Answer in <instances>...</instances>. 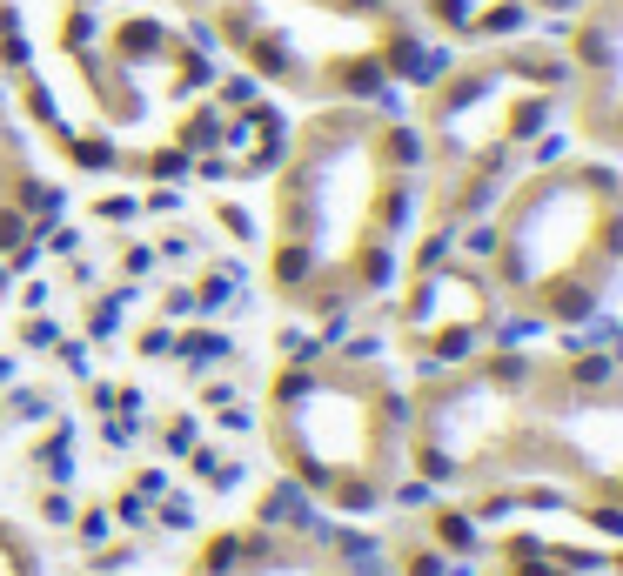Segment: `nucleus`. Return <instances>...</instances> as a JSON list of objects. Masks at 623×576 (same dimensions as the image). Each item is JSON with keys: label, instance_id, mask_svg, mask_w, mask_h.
<instances>
[{"label": "nucleus", "instance_id": "obj_2", "mask_svg": "<svg viewBox=\"0 0 623 576\" xmlns=\"http://www.w3.org/2000/svg\"><path fill=\"white\" fill-rule=\"evenodd\" d=\"M416 201V134L389 101H329L275 168V288L289 302H349L389 275Z\"/></svg>", "mask_w": 623, "mask_h": 576}, {"label": "nucleus", "instance_id": "obj_1", "mask_svg": "<svg viewBox=\"0 0 623 576\" xmlns=\"http://www.w3.org/2000/svg\"><path fill=\"white\" fill-rule=\"evenodd\" d=\"M0 88L88 175H175L248 114L242 74L161 0H0Z\"/></svg>", "mask_w": 623, "mask_h": 576}, {"label": "nucleus", "instance_id": "obj_6", "mask_svg": "<svg viewBox=\"0 0 623 576\" xmlns=\"http://www.w3.org/2000/svg\"><path fill=\"white\" fill-rule=\"evenodd\" d=\"M389 409L369 369H295L275 389V443L322 496L369 503L389 483Z\"/></svg>", "mask_w": 623, "mask_h": 576}, {"label": "nucleus", "instance_id": "obj_10", "mask_svg": "<svg viewBox=\"0 0 623 576\" xmlns=\"http://www.w3.org/2000/svg\"><path fill=\"white\" fill-rule=\"evenodd\" d=\"M41 215H47V175L34 168L27 128L7 101V88H0V248H21Z\"/></svg>", "mask_w": 623, "mask_h": 576}, {"label": "nucleus", "instance_id": "obj_8", "mask_svg": "<svg viewBox=\"0 0 623 576\" xmlns=\"http://www.w3.org/2000/svg\"><path fill=\"white\" fill-rule=\"evenodd\" d=\"M577 0H409L436 47H496V41H536L570 21Z\"/></svg>", "mask_w": 623, "mask_h": 576}, {"label": "nucleus", "instance_id": "obj_3", "mask_svg": "<svg viewBox=\"0 0 623 576\" xmlns=\"http://www.w3.org/2000/svg\"><path fill=\"white\" fill-rule=\"evenodd\" d=\"M255 88L295 101H389L436 67L409 0H161Z\"/></svg>", "mask_w": 623, "mask_h": 576}, {"label": "nucleus", "instance_id": "obj_7", "mask_svg": "<svg viewBox=\"0 0 623 576\" xmlns=\"http://www.w3.org/2000/svg\"><path fill=\"white\" fill-rule=\"evenodd\" d=\"M563 114L590 148H623V0H577L557 34Z\"/></svg>", "mask_w": 623, "mask_h": 576}, {"label": "nucleus", "instance_id": "obj_11", "mask_svg": "<svg viewBox=\"0 0 623 576\" xmlns=\"http://www.w3.org/2000/svg\"><path fill=\"white\" fill-rule=\"evenodd\" d=\"M0 576H21V543L0 530Z\"/></svg>", "mask_w": 623, "mask_h": 576}, {"label": "nucleus", "instance_id": "obj_5", "mask_svg": "<svg viewBox=\"0 0 623 576\" xmlns=\"http://www.w3.org/2000/svg\"><path fill=\"white\" fill-rule=\"evenodd\" d=\"M623 255V175L550 161L496 215V275L536 315H583Z\"/></svg>", "mask_w": 623, "mask_h": 576}, {"label": "nucleus", "instance_id": "obj_4", "mask_svg": "<svg viewBox=\"0 0 623 576\" xmlns=\"http://www.w3.org/2000/svg\"><path fill=\"white\" fill-rule=\"evenodd\" d=\"M563 54L557 34L536 41L463 47L416 81V188H429V222L443 228L490 201L510 168L550 134L563 114Z\"/></svg>", "mask_w": 623, "mask_h": 576}, {"label": "nucleus", "instance_id": "obj_9", "mask_svg": "<svg viewBox=\"0 0 623 576\" xmlns=\"http://www.w3.org/2000/svg\"><path fill=\"white\" fill-rule=\"evenodd\" d=\"M490 322V295L463 268H436L416 282V295L402 302V342L429 362H456V349H469Z\"/></svg>", "mask_w": 623, "mask_h": 576}]
</instances>
